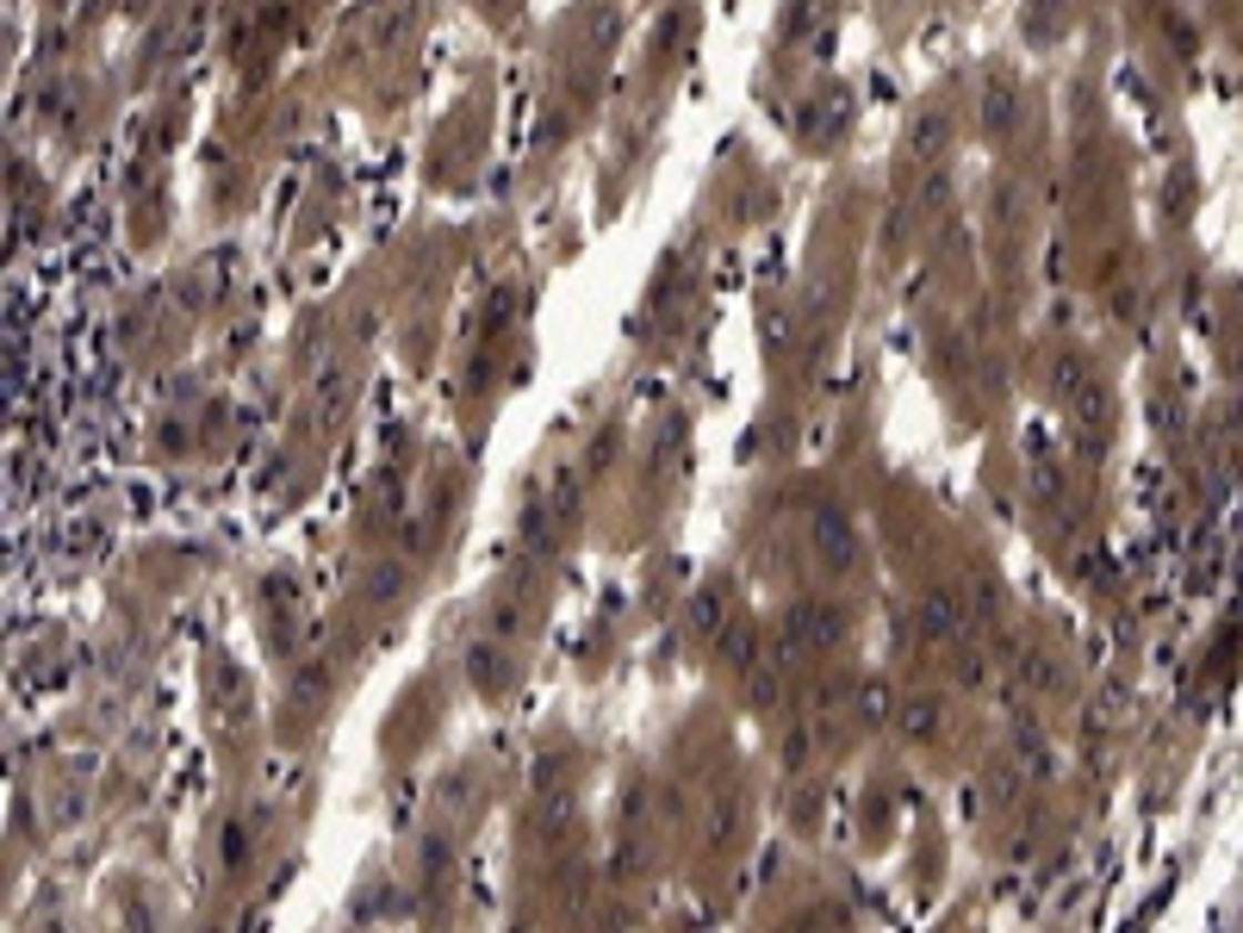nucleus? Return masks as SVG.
Here are the masks:
<instances>
[{
	"mask_svg": "<svg viewBox=\"0 0 1243 933\" xmlns=\"http://www.w3.org/2000/svg\"><path fill=\"white\" fill-rule=\"evenodd\" d=\"M815 541H821V548H827V554H834L839 567H846V560H852V536H846V523H839L834 510H827V517H815Z\"/></svg>",
	"mask_w": 1243,
	"mask_h": 933,
	"instance_id": "obj_1",
	"label": "nucleus"
}]
</instances>
